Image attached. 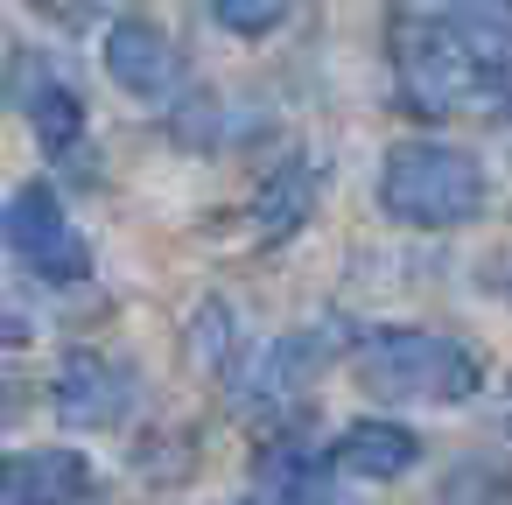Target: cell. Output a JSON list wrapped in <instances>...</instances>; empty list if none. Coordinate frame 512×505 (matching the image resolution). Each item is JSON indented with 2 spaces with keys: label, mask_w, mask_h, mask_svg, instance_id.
Here are the masks:
<instances>
[{
  "label": "cell",
  "mask_w": 512,
  "mask_h": 505,
  "mask_svg": "<svg viewBox=\"0 0 512 505\" xmlns=\"http://www.w3.org/2000/svg\"><path fill=\"white\" fill-rule=\"evenodd\" d=\"M106 78H113L127 99L162 106V99L183 85V57H176V43H169L155 22L120 15V22H106Z\"/></svg>",
  "instance_id": "cell-6"
},
{
  "label": "cell",
  "mask_w": 512,
  "mask_h": 505,
  "mask_svg": "<svg viewBox=\"0 0 512 505\" xmlns=\"http://www.w3.org/2000/svg\"><path fill=\"white\" fill-rule=\"evenodd\" d=\"M92 463L78 449H22L8 463V505H85Z\"/></svg>",
  "instance_id": "cell-8"
},
{
  "label": "cell",
  "mask_w": 512,
  "mask_h": 505,
  "mask_svg": "<svg viewBox=\"0 0 512 505\" xmlns=\"http://www.w3.org/2000/svg\"><path fill=\"white\" fill-rule=\"evenodd\" d=\"M386 57H393V85L400 106L421 120L463 113V106H491V85L463 43V29L449 22V8H393L386 15Z\"/></svg>",
  "instance_id": "cell-1"
},
{
  "label": "cell",
  "mask_w": 512,
  "mask_h": 505,
  "mask_svg": "<svg viewBox=\"0 0 512 505\" xmlns=\"http://www.w3.org/2000/svg\"><path fill=\"white\" fill-rule=\"evenodd\" d=\"M414 456H421V442L400 421H351L330 442V463L351 477H400V470H414Z\"/></svg>",
  "instance_id": "cell-10"
},
{
  "label": "cell",
  "mask_w": 512,
  "mask_h": 505,
  "mask_svg": "<svg viewBox=\"0 0 512 505\" xmlns=\"http://www.w3.org/2000/svg\"><path fill=\"white\" fill-rule=\"evenodd\" d=\"M29 8H43V15H57V22H85L92 0H29Z\"/></svg>",
  "instance_id": "cell-14"
},
{
  "label": "cell",
  "mask_w": 512,
  "mask_h": 505,
  "mask_svg": "<svg viewBox=\"0 0 512 505\" xmlns=\"http://www.w3.org/2000/svg\"><path fill=\"white\" fill-rule=\"evenodd\" d=\"M211 22L232 36H274L288 22V0H211Z\"/></svg>",
  "instance_id": "cell-12"
},
{
  "label": "cell",
  "mask_w": 512,
  "mask_h": 505,
  "mask_svg": "<svg viewBox=\"0 0 512 505\" xmlns=\"http://www.w3.org/2000/svg\"><path fill=\"white\" fill-rule=\"evenodd\" d=\"M15 106L29 113L36 141H43L50 155H71V148L85 141V99H78V85H71L64 71L36 64V57H15Z\"/></svg>",
  "instance_id": "cell-7"
},
{
  "label": "cell",
  "mask_w": 512,
  "mask_h": 505,
  "mask_svg": "<svg viewBox=\"0 0 512 505\" xmlns=\"http://www.w3.org/2000/svg\"><path fill=\"white\" fill-rule=\"evenodd\" d=\"M316 365H323V337H274V344H260V351H253V365H246L239 393H246L253 407L295 400V393L309 386V372H316Z\"/></svg>",
  "instance_id": "cell-9"
},
{
  "label": "cell",
  "mask_w": 512,
  "mask_h": 505,
  "mask_svg": "<svg viewBox=\"0 0 512 505\" xmlns=\"http://www.w3.org/2000/svg\"><path fill=\"white\" fill-rule=\"evenodd\" d=\"M351 372L372 400H428V407H463L484 386L477 351L435 330H372L351 351Z\"/></svg>",
  "instance_id": "cell-3"
},
{
  "label": "cell",
  "mask_w": 512,
  "mask_h": 505,
  "mask_svg": "<svg viewBox=\"0 0 512 505\" xmlns=\"http://www.w3.org/2000/svg\"><path fill=\"white\" fill-rule=\"evenodd\" d=\"M379 211L414 232H449L484 211V169L449 141H400L379 162Z\"/></svg>",
  "instance_id": "cell-2"
},
{
  "label": "cell",
  "mask_w": 512,
  "mask_h": 505,
  "mask_svg": "<svg viewBox=\"0 0 512 505\" xmlns=\"http://www.w3.org/2000/svg\"><path fill=\"white\" fill-rule=\"evenodd\" d=\"M8 253H15L36 281H50V288L92 281V246H85V232L71 225L64 197H57L50 183H22V190L8 197Z\"/></svg>",
  "instance_id": "cell-4"
},
{
  "label": "cell",
  "mask_w": 512,
  "mask_h": 505,
  "mask_svg": "<svg viewBox=\"0 0 512 505\" xmlns=\"http://www.w3.org/2000/svg\"><path fill=\"white\" fill-rule=\"evenodd\" d=\"M50 393H57V414H64L71 428H120V421L134 414V400H141V379H134L127 358L71 351V358L57 365Z\"/></svg>",
  "instance_id": "cell-5"
},
{
  "label": "cell",
  "mask_w": 512,
  "mask_h": 505,
  "mask_svg": "<svg viewBox=\"0 0 512 505\" xmlns=\"http://www.w3.org/2000/svg\"><path fill=\"white\" fill-rule=\"evenodd\" d=\"M309 204H316V169H309V162H281V169L260 183V197H253L260 239H288V232L309 218Z\"/></svg>",
  "instance_id": "cell-11"
},
{
  "label": "cell",
  "mask_w": 512,
  "mask_h": 505,
  "mask_svg": "<svg viewBox=\"0 0 512 505\" xmlns=\"http://www.w3.org/2000/svg\"><path fill=\"white\" fill-rule=\"evenodd\" d=\"M190 351H197V365H204V372H211V365H225V351H232V309H225V302H204V309H197Z\"/></svg>",
  "instance_id": "cell-13"
}]
</instances>
